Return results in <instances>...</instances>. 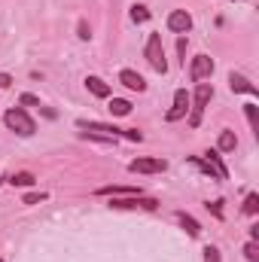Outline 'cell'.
Segmentation results:
<instances>
[{"label":"cell","instance_id":"6da1fadb","mask_svg":"<svg viewBox=\"0 0 259 262\" xmlns=\"http://www.w3.org/2000/svg\"><path fill=\"white\" fill-rule=\"evenodd\" d=\"M210 98H213V85H210V82H198V85H195V95L189 98V125H192V128L201 125V116H204Z\"/></svg>","mask_w":259,"mask_h":262},{"label":"cell","instance_id":"7a4b0ae2","mask_svg":"<svg viewBox=\"0 0 259 262\" xmlns=\"http://www.w3.org/2000/svg\"><path fill=\"white\" fill-rule=\"evenodd\" d=\"M3 122H6V128L15 131L18 137H31L34 131H37V122L21 110V107H12V110H6V116H3Z\"/></svg>","mask_w":259,"mask_h":262},{"label":"cell","instance_id":"3957f363","mask_svg":"<svg viewBox=\"0 0 259 262\" xmlns=\"http://www.w3.org/2000/svg\"><path fill=\"white\" fill-rule=\"evenodd\" d=\"M143 55H146V61H149V67H153L156 73H168V61H165V46H162V37H159V34H149V40H146V49H143Z\"/></svg>","mask_w":259,"mask_h":262},{"label":"cell","instance_id":"277c9868","mask_svg":"<svg viewBox=\"0 0 259 262\" xmlns=\"http://www.w3.org/2000/svg\"><path fill=\"white\" fill-rule=\"evenodd\" d=\"M110 207H116V210H156L159 207V201L149 195H113L110 201Z\"/></svg>","mask_w":259,"mask_h":262},{"label":"cell","instance_id":"5b68a950","mask_svg":"<svg viewBox=\"0 0 259 262\" xmlns=\"http://www.w3.org/2000/svg\"><path fill=\"white\" fill-rule=\"evenodd\" d=\"M210 73H213V58L210 55H195L192 64H189V79L192 82H204V79H210Z\"/></svg>","mask_w":259,"mask_h":262},{"label":"cell","instance_id":"8992f818","mask_svg":"<svg viewBox=\"0 0 259 262\" xmlns=\"http://www.w3.org/2000/svg\"><path fill=\"white\" fill-rule=\"evenodd\" d=\"M165 168H168L165 159H134L128 165L131 174H162Z\"/></svg>","mask_w":259,"mask_h":262},{"label":"cell","instance_id":"52a82bcc","mask_svg":"<svg viewBox=\"0 0 259 262\" xmlns=\"http://www.w3.org/2000/svg\"><path fill=\"white\" fill-rule=\"evenodd\" d=\"M168 31H174V34H189V31H192V15H189L186 9L168 12Z\"/></svg>","mask_w":259,"mask_h":262},{"label":"cell","instance_id":"ba28073f","mask_svg":"<svg viewBox=\"0 0 259 262\" xmlns=\"http://www.w3.org/2000/svg\"><path fill=\"white\" fill-rule=\"evenodd\" d=\"M186 110H189V95H186V89H177V92H174V107L165 113V119H168V122H177V119L186 116Z\"/></svg>","mask_w":259,"mask_h":262},{"label":"cell","instance_id":"9c48e42d","mask_svg":"<svg viewBox=\"0 0 259 262\" xmlns=\"http://www.w3.org/2000/svg\"><path fill=\"white\" fill-rule=\"evenodd\" d=\"M119 82L125 85V89H131V92H146V79L137 73V70H119Z\"/></svg>","mask_w":259,"mask_h":262},{"label":"cell","instance_id":"30bf717a","mask_svg":"<svg viewBox=\"0 0 259 262\" xmlns=\"http://www.w3.org/2000/svg\"><path fill=\"white\" fill-rule=\"evenodd\" d=\"M229 89H232V92H241V95H256V85H253L244 73H235V70L229 73Z\"/></svg>","mask_w":259,"mask_h":262},{"label":"cell","instance_id":"8fae6325","mask_svg":"<svg viewBox=\"0 0 259 262\" xmlns=\"http://www.w3.org/2000/svg\"><path fill=\"white\" fill-rule=\"evenodd\" d=\"M85 89H89L95 98H110V85H107L101 76H85Z\"/></svg>","mask_w":259,"mask_h":262},{"label":"cell","instance_id":"7c38bea8","mask_svg":"<svg viewBox=\"0 0 259 262\" xmlns=\"http://www.w3.org/2000/svg\"><path fill=\"white\" fill-rule=\"evenodd\" d=\"M174 220H177V223H180V226L192 235V238H198V235H201V226H198V220H195V216L183 213V210H177V213H174Z\"/></svg>","mask_w":259,"mask_h":262},{"label":"cell","instance_id":"4fadbf2b","mask_svg":"<svg viewBox=\"0 0 259 262\" xmlns=\"http://www.w3.org/2000/svg\"><path fill=\"white\" fill-rule=\"evenodd\" d=\"M204 162H210V168L217 171V177H220V180H229V171H226V165H223V156H220V149H210Z\"/></svg>","mask_w":259,"mask_h":262},{"label":"cell","instance_id":"5bb4252c","mask_svg":"<svg viewBox=\"0 0 259 262\" xmlns=\"http://www.w3.org/2000/svg\"><path fill=\"white\" fill-rule=\"evenodd\" d=\"M238 146V137L232 134V131H220V137H217V149L220 152H232Z\"/></svg>","mask_w":259,"mask_h":262},{"label":"cell","instance_id":"9a60e30c","mask_svg":"<svg viewBox=\"0 0 259 262\" xmlns=\"http://www.w3.org/2000/svg\"><path fill=\"white\" fill-rule=\"evenodd\" d=\"M107 110H110L113 116H128V113H131V104H128V101H122V98H113Z\"/></svg>","mask_w":259,"mask_h":262},{"label":"cell","instance_id":"2e32d148","mask_svg":"<svg viewBox=\"0 0 259 262\" xmlns=\"http://www.w3.org/2000/svg\"><path fill=\"white\" fill-rule=\"evenodd\" d=\"M241 210H244L247 216H256L259 213V195L256 192H250V195L244 198V207H241Z\"/></svg>","mask_w":259,"mask_h":262},{"label":"cell","instance_id":"e0dca14e","mask_svg":"<svg viewBox=\"0 0 259 262\" xmlns=\"http://www.w3.org/2000/svg\"><path fill=\"white\" fill-rule=\"evenodd\" d=\"M244 113H247V122H250V128L259 134V107H256V104H244Z\"/></svg>","mask_w":259,"mask_h":262},{"label":"cell","instance_id":"ac0fdd59","mask_svg":"<svg viewBox=\"0 0 259 262\" xmlns=\"http://www.w3.org/2000/svg\"><path fill=\"white\" fill-rule=\"evenodd\" d=\"M12 186H34V174H28V171H21V174H12V177H6Z\"/></svg>","mask_w":259,"mask_h":262},{"label":"cell","instance_id":"d6986e66","mask_svg":"<svg viewBox=\"0 0 259 262\" xmlns=\"http://www.w3.org/2000/svg\"><path fill=\"white\" fill-rule=\"evenodd\" d=\"M131 21H137V25L149 21V9L146 6H131Z\"/></svg>","mask_w":259,"mask_h":262},{"label":"cell","instance_id":"ffe728a7","mask_svg":"<svg viewBox=\"0 0 259 262\" xmlns=\"http://www.w3.org/2000/svg\"><path fill=\"white\" fill-rule=\"evenodd\" d=\"M192 165L198 168V171H204V174H210L213 180H220V177H217V171L210 168V162H204V159H192Z\"/></svg>","mask_w":259,"mask_h":262},{"label":"cell","instance_id":"44dd1931","mask_svg":"<svg viewBox=\"0 0 259 262\" xmlns=\"http://www.w3.org/2000/svg\"><path fill=\"white\" fill-rule=\"evenodd\" d=\"M244 256L250 262H259V247H256V241H250L247 247H244Z\"/></svg>","mask_w":259,"mask_h":262},{"label":"cell","instance_id":"7402d4cb","mask_svg":"<svg viewBox=\"0 0 259 262\" xmlns=\"http://www.w3.org/2000/svg\"><path fill=\"white\" fill-rule=\"evenodd\" d=\"M76 37H79V40H92V31H89V25H85V21H79V25H76Z\"/></svg>","mask_w":259,"mask_h":262},{"label":"cell","instance_id":"603a6c76","mask_svg":"<svg viewBox=\"0 0 259 262\" xmlns=\"http://www.w3.org/2000/svg\"><path fill=\"white\" fill-rule=\"evenodd\" d=\"M25 204H37V201H46V192H28V195L21 198Z\"/></svg>","mask_w":259,"mask_h":262},{"label":"cell","instance_id":"cb8c5ba5","mask_svg":"<svg viewBox=\"0 0 259 262\" xmlns=\"http://www.w3.org/2000/svg\"><path fill=\"white\" fill-rule=\"evenodd\" d=\"M204 262H220V250L217 247H204Z\"/></svg>","mask_w":259,"mask_h":262},{"label":"cell","instance_id":"d4e9b609","mask_svg":"<svg viewBox=\"0 0 259 262\" xmlns=\"http://www.w3.org/2000/svg\"><path fill=\"white\" fill-rule=\"evenodd\" d=\"M220 204H223V201H210V204H207V210H210L217 220H223V207H220Z\"/></svg>","mask_w":259,"mask_h":262},{"label":"cell","instance_id":"484cf974","mask_svg":"<svg viewBox=\"0 0 259 262\" xmlns=\"http://www.w3.org/2000/svg\"><path fill=\"white\" fill-rule=\"evenodd\" d=\"M21 104H28V107H43L40 98H34V95H21Z\"/></svg>","mask_w":259,"mask_h":262},{"label":"cell","instance_id":"4316f807","mask_svg":"<svg viewBox=\"0 0 259 262\" xmlns=\"http://www.w3.org/2000/svg\"><path fill=\"white\" fill-rule=\"evenodd\" d=\"M9 82H12V76L9 73H0V89H9Z\"/></svg>","mask_w":259,"mask_h":262},{"label":"cell","instance_id":"83f0119b","mask_svg":"<svg viewBox=\"0 0 259 262\" xmlns=\"http://www.w3.org/2000/svg\"><path fill=\"white\" fill-rule=\"evenodd\" d=\"M250 241H259V226H250Z\"/></svg>","mask_w":259,"mask_h":262},{"label":"cell","instance_id":"f1b7e54d","mask_svg":"<svg viewBox=\"0 0 259 262\" xmlns=\"http://www.w3.org/2000/svg\"><path fill=\"white\" fill-rule=\"evenodd\" d=\"M238 3H241V0H238Z\"/></svg>","mask_w":259,"mask_h":262}]
</instances>
